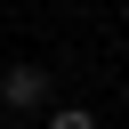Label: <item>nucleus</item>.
Listing matches in <instances>:
<instances>
[{
    "instance_id": "1",
    "label": "nucleus",
    "mask_w": 129,
    "mask_h": 129,
    "mask_svg": "<svg viewBox=\"0 0 129 129\" xmlns=\"http://www.w3.org/2000/svg\"><path fill=\"white\" fill-rule=\"evenodd\" d=\"M40 64H8V105H40Z\"/></svg>"
},
{
    "instance_id": "2",
    "label": "nucleus",
    "mask_w": 129,
    "mask_h": 129,
    "mask_svg": "<svg viewBox=\"0 0 129 129\" xmlns=\"http://www.w3.org/2000/svg\"><path fill=\"white\" fill-rule=\"evenodd\" d=\"M48 129H97V113H81V105H56V113H48Z\"/></svg>"
},
{
    "instance_id": "3",
    "label": "nucleus",
    "mask_w": 129,
    "mask_h": 129,
    "mask_svg": "<svg viewBox=\"0 0 129 129\" xmlns=\"http://www.w3.org/2000/svg\"><path fill=\"white\" fill-rule=\"evenodd\" d=\"M0 129H8V121H0Z\"/></svg>"
}]
</instances>
